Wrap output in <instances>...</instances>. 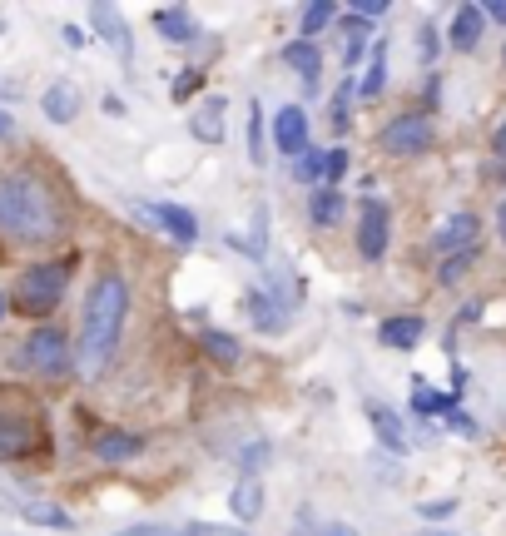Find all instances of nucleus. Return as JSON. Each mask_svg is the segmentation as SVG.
I'll list each match as a JSON object with an SVG mask.
<instances>
[{
    "instance_id": "obj_1",
    "label": "nucleus",
    "mask_w": 506,
    "mask_h": 536,
    "mask_svg": "<svg viewBox=\"0 0 506 536\" xmlns=\"http://www.w3.org/2000/svg\"><path fill=\"white\" fill-rule=\"evenodd\" d=\"M129 318V283L125 273L105 268L95 283H90V298H85V318H80V348H75V368L85 378H100L120 348V333H125Z\"/></svg>"
},
{
    "instance_id": "obj_2",
    "label": "nucleus",
    "mask_w": 506,
    "mask_h": 536,
    "mask_svg": "<svg viewBox=\"0 0 506 536\" xmlns=\"http://www.w3.org/2000/svg\"><path fill=\"white\" fill-rule=\"evenodd\" d=\"M60 229H65V214H60V199L50 194L45 179H35L25 169L0 174V234L5 239L50 244V239H60Z\"/></svg>"
},
{
    "instance_id": "obj_3",
    "label": "nucleus",
    "mask_w": 506,
    "mask_h": 536,
    "mask_svg": "<svg viewBox=\"0 0 506 536\" xmlns=\"http://www.w3.org/2000/svg\"><path fill=\"white\" fill-rule=\"evenodd\" d=\"M65 283H70V268L65 264L25 268V273H20V283H15V303H20V313H30V318L55 313V303L65 298Z\"/></svg>"
},
{
    "instance_id": "obj_4",
    "label": "nucleus",
    "mask_w": 506,
    "mask_h": 536,
    "mask_svg": "<svg viewBox=\"0 0 506 536\" xmlns=\"http://www.w3.org/2000/svg\"><path fill=\"white\" fill-rule=\"evenodd\" d=\"M20 363L35 373V378H65L75 368V348L60 328H35L25 343H20Z\"/></svg>"
},
{
    "instance_id": "obj_5",
    "label": "nucleus",
    "mask_w": 506,
    "mask_h": 536,
    "mask_svg": "<svg viewBox=\"0 0 506 536\" xmlns=\"http://www.w3.org/2000/svg\"><path fill=\"white\" fill-rule=\"evenodd\" d=\"M432 144H437V125H432L427 110H402V115H392V120L382 125V149H387L392 159H417V154H427Z\"/></svg>"
},
{
    "instance_id": "obj_6",
    "label": "nucleus",
    "mask_w": 506,
    "mask_h": 536,
    "mask_svg": "<svg viewBox=\"0 0 506 536\" xmlns=\"http://www.w3.org/2000/svg\"><path fill=\"white\" fill-rule=\"evenodd\" d=\"M249 318H253V328L268 333V338L288 333V323H293V298L283 293L278 273H268V293H263V288H253L249 293Z\"/></svg>"
},
{
    "instance_id": "obj_7",
    "label": "nucleus",
    "mask_w": 506,
    "mask_h": 536,
    "mask_svg": "<svg viewBox=\"0 0 506 536\" xmlns=\"http://www.w3.org/2000/svg\"><path fill=\"white\" fill-rule=\"evenodd\" d=\"M35 447H40V417L25 412V407H5L0 402V462L30 457Z\"/></svg>"
},
{
    "instance_id": "obj_8",
    "label": "nucleus",
    "mask_w": 506,
    "mask_h": 536,
    "mask_svg": "<svg viewBox=\"0 0 506 536\" xmlns=\"http://www.w3.org/2000/svg\"><path fill=\"white\" fill-rule=\"evenodd\" d=\"M387 244H392V209L382 199H363L358 204V254L368 264H378L387 254Z\"/></svg>"
},
{
    "instance_id": "obj_9",
    "label": "nucleus",
    "mask_w": 506,
    "mask_h": 536,
    "mask_svg": "<svg viewBox=\"0 0 506 536\" xmlns=\"http://www.w3.org/2000/svg\"><path fill=\"white\" fill-rule=\"evenodd\" d=\"M477 239H482V219L472 214V209H462V214H452L437 234H432V249L437 254H467V249H477Z\"/></svg>"
},
{
    "instance_id": "obj_10",
    "label": "nucleus",
    "mask_w": 506,
    "mask_h": 536,
    "mask_svg": "<svg viewBox=\"0 0 506 536\" xmlns=\"http://www.w3.org/2000/svg\"><path fill=\"white\" fill-rule=\"evenodd\" d=\"M308 110L303 105H283L278 115H273V144H278V154H288V159H298L303 149H308Z\"/></svg>"
},
{
    "instance_id": "obj_11",
    "label": "nucleus",
    "mask_w": 506,
    "mask_h": 536,
    "mask_svg": "<svg viewBox=\"0 0 506 536\" xmlns=\"http://www.w3.org/2000/svg\"><path fill=\"white\" fill-rule=\"evenodd\" d=\"M149 224H159L174 244H199V219L189 214V209H179V204H144L139 209Z\"/></svg>"
},
{
    "instance_id": "obj_12",
    "label": "nucleus",
    "mask_w": 506,
    "mask_h": 536,
    "mask_svg": "<svg viewBox=\"0 0 506 536\" xmlns=\"http://www.w3.org/2000/svg\"><path fill=\"white\" fill-rule=\"evenodd\" d=\"M90 20H95L100 40H105V45H110V50H115V55H120V60L129 65V60H134V40H129L125 15H120L115 5H105V0H100V5H90Z\"/></svg>"
},
{
    "instance_id": "obj_13",
    "label": "nucleus",
    "mask_w": 506,
    "mask_h": 536,
    "mask_svg": "<svg viewBox=\"0 0 506 536\" xmlns=\"http://www.w3.org/2000/svg\"><path fill=\"white\" fill-rule=\"evenodd\" d=\"M283 65H288V70H298V80H303V95H318L323 50H318L313 40H293V45H283Z\"/></svg>"
},
{
    "instance_id": "obj_14",
    "label": "nucleus",
    "mask_w": 506,
    "mask_h": 536,
    "mask_svg": "<svg viewBox=\"0 0 506 536\" xmlns=\"http://www.w3.org/2000/svg\"><path fill=\"white\" fill-rule=\"evenodd\" d=\"M482 30H487V15H482V5H457V15H452V30H447V45H452V50H462V55H472V50L482 45Z\"/></svg>"
},
{
    "instance_id": "obj_15",
    "label": "nucleus",
    "mask_w": 506,
    "mask_h": 536,
    "mask_svg": "<svg viewBox=\"0 0 506 536\" xmlns=\"http://www.w3.org/2000/svg\"><path fill=\"white\" fill-rule=\"evenodd\" d=\"M368 417H373V432H378V442L392 452V457H402L407 447H412V437H407V427H402V417L387 407V402H368Z\"/></svg>"
},
{
    "instance_id": "obj_16",
    "label": "nucleus",
    "mask_w": 506,
    "mask_h": 536,
    "mask_svg": "<svg viewBox=\"0 0 506 536\" xmlns=\"http://www.w3.org/2000/svg\"><path fill=\"white\" fill-rule=\"evenodd\" d=\"M154 30H159L169 45H194V40H199V25H194V15H189L184 5H159V10H154Z\"/></svg>"
},
{
    "instance_id": "obj_17",
    "label": "nucleus",
    "mask_w": 506,
    "mask_h": 536,
    "mask_svg": "<svg viewBox=\"0 0 506 536\" xmlns=\"http://www.w3.org/2000/svg\"><path fill=\"white\" fill-rule=\"evenodd\" d=\"M422 333H427V323H422L417 313H397V318H387L378 328V338L392 348V353H412V348L422 343Z\"/></svg>"
},
{
    "instance_id": "obj_18",
    "label": "nucleus",
    "mask_w": 506,
    "mask_h": 536,
    "mask_svg": "<svg viewBox=\"0 0 506 536\" xmlns=\"http://www.w3.org/2000/svg\"><path fill=\"white\" fill-rule=\"evenodd\" d=\"M40 110H45V120H55V125H70V120L80 115V85H70V80H55V85L40 95Z\"/></svg>"
},
{
    "instance_id": "obj_19",
    "label": "nucleus",
    "mask_w": 506,
    "mask_h": 536,
    "mask_svg": "<svg viewBox=\"0 0 506 536\" xmlns=\"http://www.w3.org/2000/svg\"><path fill=\"white\" fill-rule=\"evenodd\" d=\"M199 353H204L209 363H219V368H239L244 343H239L234 333H224V328H204V333H199Z\"/></svg>"
},
{
    "instance_id": "obj_20",
    "label": "nucleus",
    "mask_w": 506,
    "mask_h": 536,
    "mask_svg": "<svg viewBox=\"0 0 506 536\" xmlns=\"http://www.w3.org/2000/svg\"><path fill=\"white\" fill-rule=\"evenodd\" d=\"M189 134L199 144H219L224 139V95H209L194 115H189Z\"/></svg>"
},
{
    "instance_id": "obj_21",
    "label": "nucleus",
    "mask_w": 506,
    "mask_h": 536,
    "mask_svg": "<svg viewBox=\"0 0 506 536\" xmlns=\"http://www.w3.org/2000/svg\"><path fill=\"white\" fill-rule=\"evenodd\" d=\"M139 452H144V437H139V432H100V437H95V457L110 462V467H115V462H134Z\"/></svg>"
},
{
    "instance_id": "obj_22",
    "label": "nucleus",
    "mask_w": 506,
    "mask_h": 536,
    "mask_svg": "<svg viewBox=\"0 0 506 536\" xmlns=\"http://www.w3.org/2000/svg\"><path fill=\"white\" fill-rule=\"evenodd\" d=\"M338 30H343V35H338V40H343V65L353 70V65L368 55V45H373L368 35H373V30H368V20H358L353 10H348V15H338Z\"/></svg>"
},
{
    "instance_id": "obj_23",
    "label": "nucleus",
    "mask_w": 506,
    "mask_h": 536,
    "mask_svg": "<svg viewBox=\"0 0 506 536\" xmlns=\"http://www.w3.org/2000/svg\"><path fill=\"white\" fill-rule=\"evenodd\" d=\"M229 512H234L239 522H258V517H263V487H258V477H239V482H234Z\"/></svg>"
},
{
    "instance_id": "obj_24",
    "label": "nucleus",
    "mask_w": 506,
    "mask_h": 536,
    "mask_svg": "<svg viewBox=\"0 0 506 536\" xmlns=\"http://www.w3.org/2000/svg\"><path fill=\"white\" fill-rule=\"evenodd\" d=\"M343 204H348V194H338V189H313L308 194V219L318 224V229H328V224H338V214H343Z\"/></svg>"
},
{
    "instance_id": "obj_25",
    "label": "nucleus",
    "mask_w": 506,
    "mask_h": 536,
    "mask_svg": "<svg viewBox=\"0 0 506 536\" xmlns=\"http://www.w3.org/2000/svg\"><path fill=\"white\" fill-rule=\"evenodd\" d=\"M412 407H417V417H452V412H457V398L417 383V388H412Z\"/></svg>"
},
{
    "instance_id": "obj_26",
    "label": "nucleus",
    "mask_w": 506,
    "mask_h": 536,
    "mask_svg": "<svg viewBox=\"0 0 506 536\" xmlns=\"http://www.w3.org/2000/svg\"><path fill=\"white\" fill-rule=\"evenodd\" d=\"M293 174H298L303 184H318V189H323V184H328V149H313V144H308V149L293 159Z\"/></svg>"
},
{
    "instance_id": "obj_27",
    "label": "nucleus",
    "mask_w": 506,
    "mask_h": 536,
    "mask_svg": "<svg viewBox=\"0 0 506 536\" xmlns=\"http://www.w3.org/2000/svg\"><path fill=\"white\" fill-rule=\"evenodd\" d=\"M353 95H358V80L348 75V80L338 85V95H333V110H328V125L338 134H348V125H353Z\"/></svg>"
},
{
    "instance_id": "obj_28",
    "label": "nucleus",
    "mask_w": 506,
    "mask_h": 536,
    "mask_svg": "<svg viewBox=\"0 0 506 536\" xmlns=\"http://www.w3.org/2000/svg\"><path fill=\"white\" fill-rule=\"evenodd\" d=\"M25 522H35V527H55V532H70L75 522H70V512H60V507H50V502H25V512H20Z\"/></svg>"
},
{
    "instance_id": "obj_29",
    "label": "nucleus",
    "mask_w": 506,
    "mask_h": 536,
    "mask_svg": "<svg viewBox=\"0 0 506 536\" xmlns=\"http://www.w3.org/2000/svg\"><path fill=\"white\" fill-rule=\"evenodd\" d=\"M382 85H387V45H373V65H368V75L358 80V95H382Z\"/></svg>"
},
{
    "instance_id": "obj_30",
    "label": "nucleus",
    "mask_w": 506,
    "mask_h": 536,
    "mask_svg": "<svg viewBox=\"0 0 506 536\" xmlns=\"http://www.w3.org/2000/svg\"><path fill=\"white\" fill-rule=\"evenodd\" d=\"M338 15H343V10H338L333 0H313V5L303 10V35H318V30H328Z\"/></svg>"
},
{
    "instance_id": "obj_31",
    "label": "nucleus",
    "mask_w": 506,
    "mask_h": 536,
    "mask_svg": "<svg viewBox=\"0 0 506 536\" xmlns=\"http://www.w3.org/2000/svg\"><path fill=\"white\" fill-rule=\"evenodd\" d=\"M477 264V249H467V254H452V259H442V273H437V283L442 288H457L462 278H467V268Z\"/></svg>"
},
{
    "instance_id": "obj_32",
    "label": "nucleus",
    "mask_w": 506,
    "mask_h": 536,
    "mask_svg": "<svg viewBox=\"0 0 506 536\" xmlns=\"http://www.w3.org/2000/svg\"><path fill=\"white\" fill-rule=\"evenodd\" d=\"M249 159L253 164H268V149H263V105H249Z\"/></svg>"
},
{
    "instance_id": "obj_33",
    "label": "nucleus",
    "mask_w": 506,
    "mask_h": 536,
    "mask_svg": "<svg viewBox=\"0 0 506 536\" xmlns=\"http://www.w3.org/2000/svg\"><path fill=\"white\" fill-rule=\"evenodd\" d=\"M199 90H204V70H199V65H189V70H179V80H174V90H169V95L184 105V100H189V95H199Z\"/></svg>"
},
{
    "instance_id": "obj_34",
    "label": "nucleus",
    "mask_w": 506,
    "mask_h": 536,
    "mask_svg": "<svg viewBox=\"0 0 506 536\" xmlns=\"http://www.w3.org/2000/svg\"><path fill=\"white\" fill-rule=\"evenodd\" d=\"M268 249V209L258 204L253 209V239H249V254H263Z\"/></svg>"
},
{
    "instance_id": "obj_35",
    "label": "nucleus",
    "mask_w": 506,
    "mask_h": 536,
    "mask_svg": "<svg viewBox=\"0 0 506 536\" xmlns=\"http://www.w3.org/2000/svg\"><path fill=\"white\" fill-rule=\"evenodd\" d=\"M452 512H457V502H452V497H442V502H422V507H417V517H422V522H447Z\"/></svg>"
},
{
    "instance_id": "obj_36",
    "label": "nucleus",
    "mask_w": 506,
    "mask_h": 536,
    "mask_svg": "<svg viewBox=\"0 0 506 536\" xmlns=\"http://www.w3.org/2000/svg\"><path fill=\"white\" fill-rule=\"evenodd\" d=\"M358 20H382V15H392V0H358V5H348Z\"/></svg>"
},
{
    "instance_id": "obj_37",
    "label": "nucleus",
    "mask_w": 506,
    "mask_h": 536,
    "mask_svg": "<svg viewBox=\"0 0 506 536\" xmlns=\"http://www.w3.org/2000/svg\"><path fill=\"white\" fill-rule=\"evenodd\" d=\"M437 50H442V40H437V30H432V25H422V30H417V55H422V60L432 65V60H437Z\"/></svg>"
},
{
    "instance_id": "obj_38",
    "label": "nucleus",
    "mask_w": 506,
    "mask_h": 536,
    "mask_svg": "<svg viewBox=\"0 0 506 536\" xmlns=\"http://www.w3.org/2000/svg\"><path fill=\"white\" fill-rule=\"evenodd\" d=\"M343 174H348V149H343V144H333V149H328V189H333Z\"/></svg>"
},
{
    "instance_id": "obj_39",
    "label": "nucleus",
    "mask_w": 506,
    "mask_h": 536,
    "mask_svg": "<svg viewBox=\"0 0 506 536\" xmlns=\"http://www.w3.org/2000/svg\"><path fill=\"white\" fill-rule=\"evenodd\" d=\"M115 536H179V527H164V522H139V527H125Z\"/></svg>"
},
{
    "instance_id": "obj_40",
    "label": "nucleus",
    "mask_w": 506,
    "mask_h": 536,
    "mask_svg": "<svg viewBox=\"0 0 506 536\" xmlns=\"http://www.w3.org/2000/svg\"><path fill=\"white\" fill-rule=\"evenodd\" d=\"M447 422H452V432H457V437H482V427H477V417H467V412H452Z\"/></svg>"
},
{
    "instance_id": "obj_41",
    "label": "nucleus",
    "mask_w": 506,
    "mask_h": 536,
    "mask_svg": "<svg viewBox=\"0 0 506 536\" xmlns=\"http://www.w3.org/2000/svg\"><path fill=\"white\" fill-rule=\"evenodd\" d=\"M263 457H268V442H253L249 452H244V477H253V467H258Z\"/></svg>"
},
{
    "instance_id": "obj_42",
    "label": "nucleus",
    "mask_w": 506,
    "mask_h": 536,
    "mask_svg": "<svg viewBox=\"0 0 506 536\" xmlns=\"http://www.w3.org/2000/svg\"><path fill=\"white\" fill-rule=\"evenodd\" d=\"M179 536H234L229 527H209V522H194V527H179Z\"/></svg>"
},
{
    "instance_id": "obj_43",
    "label": "nucleus",
    "mask_w": 506,
    "mask_h": 536,
    "mask_svg": "<svg viewBox=\"0 0 506 536\" xmlns=\"http://www.w3.org/2000/svg\"><path fill=\"white\" fill-rule=\"evenodd\" d=\"M60 40H65L70 50H80V45H85V30H80V25H65V30H60Z\"/></svg>"
},
{
    "instance_id": "obj_44",
    "label": "nucleus",
    "mask_w": 506,
    "mask_h": 536,
    "mask_svg": "<svg viewBox=\"0 0 506 536\" xmlns=\"http://www.w3.org/2000/svg\"><path fill=\"white\" fill-rule=\"evenodd\" d=\"M482 15H487V20H497V25H506V0H492V5H482Z\"/></svg>"
},
{
    "instance_id": "obj_45",
    "label": "nucleus",
    "mask_w": 506,
    "mask_h": 536,
    "mask_svg": "<svg viewBox=\"0 0 506 536\" xmlns=\"http://www.w3.org/2000/svg\"><path fill=\"white\" fill-rule=\"evenodd\" d=\"M318 536H358V532H353V527H343V522H328Z\"/></svg>"
},
{
    "instance_id": "obj_46",
    "label": "nucleus",
    "mask_w": 506,
    "mask_h": 536,
    "mask_svg": "<svg viewBox=\"0 0 506 536\" xmlns=\"http://www.w3.org/2000/svg\"><path fill=\"white\" fill-rule=\"evenodd\" d=\"M105 115H125V100H120V95H105Z\"/></svg>"
},
{
    "instance_id": "obj_47",
    "label": "nucleus",
    "mask_w": 506,
    "mask_h": 536,
    "mask_svg": "<svg viewBox=\"0 0 506 536\" xmlns=\"http://www.w3.org/2000/svg\"><path fill=\"white\" fill-rule=\"evenodd\" d=\"M492 149L506 159V125H497V134H492Z\"/></svg>"
},
{
    "instance_id": "obj_48",
    "label": "nucleus",
    "mask_w": 506,
    "mask_h": 536,
    "mask_svg": "<svg viewBox=\"0 0 506 536\" xmlns=\"http://www.w3.org/2000/svg\"><path fill=\"white\" fill-rule=\"evenodd\" d=\"M497 239H502V244H506V199H502V204H497Z\"/></svg>"
},
{
    "instance_id": "obj_49",
    "label": "nucleus",
    "mask_w": 506,
    "mask_h": 536,
    "mask_svg": "<svg viewBox=\"0 0 506 536\" xmlns=\"http://www.w3.org/2000/svg\"><path fill=\"white\" fill-rule=\"evenodd\" d=\"M15 95H20V90H15L10 80H0V100H15Z\"/></svg>"
},
{
    "instance_id": "obj_50",
    "label": "nucleus",
    "mask_w": 506,
    "mask_h": 536,
    "mask_svg": "<svg viewBox=\"0 0 506 536\" xmlns=\"http://www.w3.org/2000/svg\"><path fill=\"white\" fill-rule=\"evenodd\" d=\"M5 134H15V120H10V115H0V139H5Z\"/></svg>"
},
{
    "instance_id": "obj_51",
    "label": "nucleus",
    "mask_w": 506,
    "mask_h": 536,
    "mask_svg": "<svg viewBox=\"0 0 506 536\" xmlns=\"http://www.w3.org/2000/svg\"><path fill=\"white\" fill-rule=\"evenodd\" d=\"M0 318H5V293H0Z\"/></svg>"
},
{
    "instance_id": "obj_52",
    "label": "nucleus",
    "mask_w": 506,
    "mask_h": 536,
    "mask_svg": "<svg viewBox=\"0 0 506 536\" xmlns=\"http://www.w3.org/2000/svg\"><path fill=\"white\" fill-rule=\"evenodd\" d=\"M422 536H452V532H422Z\"/></svg>"
},
{
    "instance_id": "obj_53",
    "label": "nucleus",
    "mask_w": 506,
    "mask_h": 536,
    "mask_svg": "<svg viewBox=\"0 0 506 536\" xmlns=\"http://www.w3.org/2000/svg\"><path fill=\"white\" fill-rule=\"evenodd\" d=\"M502 60H506V50H502Z\"/></svg>"
}]
</instances>
